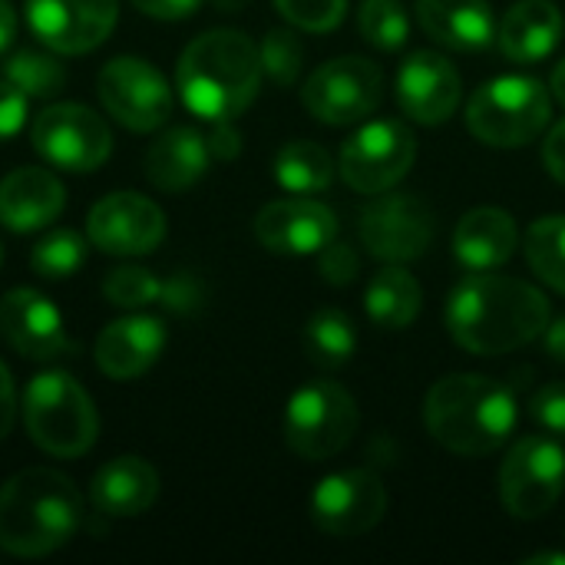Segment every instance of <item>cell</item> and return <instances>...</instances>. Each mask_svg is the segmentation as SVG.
Instances as JSON below:
<instances>
[{
  "label": "cell",
  "mask_w": 565,
  "mask_h": 565,
  "mask_svg": "<svg viewBox=\"0 0 565 565\" xmlns=\"http://www.w3.org/2000/svg\"><path fill=\"white\" fill-rule=\"evenodd\" d=\"M209 142L189 126L162 132L146 152V179L162 192H182L195 185L209 169Z\"/></svg>",
  "instance_id": "cell-25"
},
{
  "label": "cell",
  "mask_w": 565,
  "mask_h": 565,
  "mask_svg": "<svg viewBox=\"0 0 565 565\" xmlns=\"http://www.w3.org/2000/svg\"><path fill=\"white\" fill-rule=\"evenodd\" d=\"M417 20L437 43L460 53L487 50L497 40L487 0H417Z\"/></svg>",
  "instance_id": "cell-23"
},
{
  "label": "cell",
  "mask_w": 565,
  "mask_h": 565,
  "mask_svg": "<svg viewBox=\"0 0 565 565\" xmlns=\"http://www.w3.org/2000/svg\"><path fill=\"white\" fill-rule=\"evenodd\" d=\"M565 487V450L550 434L523 437L503 470H500V497L510 516L516 520H540L546 516Z\"/></svg>",
  "instance_id": "cell-8"
},
{
  "label": "cell",
  "mask_w": 565,
  "mask_h": 565,
  "mask_svg": "<svg viewBox=\"0 0 565 565\" xmlns=\"http://www.w3.org/2000/svg\"><path fill=\"white\" fill-rule=\"evenodd\" d=\"M354 348H358V331H354L351 318L338 308L318 311L305 328V351L321 367L348 364L354 358Z\"/></svg>",
  "instance_id": "cell-29"
},
{
  "label": "cell",
  "mask_w": 565,
  "mask_h": 565,
  "mask_svg": "<svg viewBox=\"0 0 565 565\" xmlns=\"http://www.w3.org/2000/svg\"><path fill=\"white\" fill-rule=\"evenodd\" d=\"M516 248V222L503 209H473L454 232V255L470 271H493Z\"/></svg>",
  "instance_id": "cell-26"
},
{
  "label": "cell",
  "mask_w": 565,
  "mask_h": 565,
  "mask_svg": "<svg viewBox=\"0 0 565 565\" xmlns=\"http://www.w3.org/2000/svg\"><path fill=\"white\" fill-rule=\"evenodd\" d=\"M0 265H3V248H0Z\"/></svg>",
  "instance_id": "cell-49"
},
{
  "label": "cell",
  "mask_w": 565,
  "mask_h": 565,
  "mask_svg": "<svg viewBox=\"0 0 565 565\" xmlns=\"http://www.w3.org/2000/svg\"><path fill=\"white\" fill-rule=\"evenodd\" d=\"M89 497L103 516H139L159 497V473L142 457H116L93 473Z\"/></svg>",
  "instance_id": "cell-22"
},
{
  "label": "cell",
  "mask_w": 565,
  "mask_h": 565,
  "mask_svg": "<svg viewBox=\"0 0 565 565\" xmlns=\"http://www.w3.org/2000/svg\"><path fill=\"white\" fill-rule=\"evenodd\" d=\"M63 185L53 172L23 166L0 179V225L10 232H36L63 212Z\"/></svg>",
  "instance_id": "cell-21"
},
{
  "label": "cell",
  "mask_w": 565,
  "mask_h": 565,
  "mask_svg": "<svg viewBox=\"0 0 565 565\" xmlns=\"http://www.w3.org/2000/svg\"><path fill=\"white\" fill-rule=\"evenodd\" d=\"M361 36L381 50H401L411 33V20L401 0H364L358 10Z\"/></svg>",
  "instance_id": "cell-33"
},
{
  "label": "cell",
  "mask_w": 565,
  "mask_h": 565,
  "mask_svg": "<svg viewBox=\"0 0 565 565\" xmlns=\"http://www.w3.org/2000/svg\"><path fill=\"white\" fill-rule=\"evenodd\" d=\"M258 53H262V70L278 86H291L298 79L301 63H305V46L291 30H271Z\"/></svg>",
  "instance_id": "cell-34"
},
{
  "label": "cell",
  "mask_w": 565,
  "mask_h": 565,
  "mask_svg": "<svg viewBox=\"0 0 565 565\" xmlns=\"http://www.w3.org/2000/svg\"><path fill=\"white\" fill-rule=\"evenodd\" d=\"M83 520V497L70 477L50 467H30L0 490V550L20 559H40L73 540Z\"/></svg>",
  "instance_id": "cell-4"
},
{
  "label": "cell",
  "mask_w": 565,
  "mask_h": 565,
  "mask_svg": "<svg viewBox=\"0 0 565 565\" xmlns=\"http://www.w3.org/2000/svg\"><path fill=\"white\" fill-rule=\"evenodd\" d=\"M86 262V242L79 232L73 228H56L50 232L43 242H36L33 255H30V265L40 278H50V281H63L70 278L79 265Z\"/></svg>",
  "instance_id": "cell-32"
},
{
  "label": "cell",
  "mask_w": 565,
  "mask_h": 565,
  "mask_svg": "<svg viewBox=\"0 0 565 565\" xmlns=\"http://www.w3.org/2000/svg\"><path fill=\"white\" fill-rule=\"evenodd\" d=\"M275 179L281 189H288L295 195H315V192L328 189L334 179L331 152L318 142L295 139V142L281 146V152L275 156Z\"/></svg>",
  "instance_id": "cell-28"
},
{
  "label": "cell",
  "mask_w": 565,
  "mask_h": 565,
  "mask_svg": "<svg viewBox=\"0 0 565 565\" xmlns=\"http://www.w3.org/2000/svg\"><path fill=\"white\" fill-rule=\"evenodd\" d=\"M546 324L550 301L540 288L490 271L467 275L447 301V328L470 354H510L546 334Z\"/></svg>",
  "instance_id": "cell-1"
},
{
  "label": "cell",
  "mask_w": 565,
  "mask_h": 565,
  "mask_svg": "<svg viewBox=\"0 0 565 565\" xmlns=\"http://www.w3.org/2000/svg\"><path fill=\"white\" fill-rule=\"evenodd\" d=\"M162 305L172 308V311H192L202 298V285L192 278V275H175L172 281L162 285Z\"/></svg>",
  "instance_id": "cell-40"
},
{
  "label": "cell",
  "mask_w": 565,
  "mask_h": 565,
  "mask_svg": "<svg viewBox=\"0 0 565 565\" xmlns=\"http://www.w3.org/2000/svg\"><path fill=\"white\" fill-rule=\"evenodd\" d=\"M434 238V212L417 195H377L361 212V242L391 265L414 262Z\"/></svg>",
  "instance_id": "cell-14"
},
{
  "label": "cell",
  "mask_w": 565,
  "mask_h": 565,
  "mask_svg": "<svg viewBox=\"0 0 565 565\" xmlns=\"http://www.w3.org/2000/svg\"><path fill=\"white\" fill-rule=\"evenodd\" d=\"M364 305H367V315L374 324L401 331V328L417 321L420 305H424V291H420L417 278L407 275L404 268H384L371 278Z\"/></svg>",
  "instance_id": "cell-27"
},
{
  "label": "cell",
  "mask_w": 565,
  "mask_h": 565,
  "mask_svg": "<svg viewBox=\"0 0 565 565\" xmlns=\"http://www.w3.org/2000/svg\"><path fill=\"white\" fill-rule=\"evenodd\" d=\"M86 235L106 255H149L166 238V215L146 195L113 192L89 209Z\"/></svg>",
  "instance_id": "cell-15"
},
{
  "label": "cell",
  "mask_w": 565,
  "mask_h": 565,
  "mask_svg": "<svg viewBox=\"0 0 565 565\" xmlns=\"http://www.w3.org/2000/svg\"><path fill=\"white\" fill-rule=\"evenodd\" d=\"M397 99L414 122L440 126L460 106V73L444 53L417 50L397 73Z\"/></svg>",
  "instance_id": "cell-17"
},
{
  "label": "cell",
  "mask_w": 565,
  "mask_h": 565,
  "mask_svg": "<svg viewBox=\"0 0 565 565\" xmlns=\"http://www.w3.org/2000/svg\"><path fill=\"white\" fill-rule=\"evenodd\" d=\"M384 96V73L364 56H338L318 66L301 89L308 113L328 126H348L377 109Z\"/></svg>",
  "instance_id": "cell-10"
},
{
  "label": "cell",
  "mask_w": 565,
  "mask_h": 565,
  "mask_svg": "<svg viewBox=\"0 0 565 565\" xmlns=\"http://www.w3.org/2000/svg\"><path fill=\"white\" fill-rule=\"evenodd\" d=\"M318 255H321V275H324V281H331V285H351L358 278L361 262H358V255H354L351 245L331 238Z\"/></svg>",
  "instance_id": "cell-38"
},
{
  "label": "cell",
  "mask_w": 565,
  "mask_h": 565,
  "mask_svg": "<svg viewBox=\"0 0 565 565\" xmlns=\"http://www.w3.org/2000/svg\"><path fill=\"white\" fill-rule=\"evenodd\" d=\"M543 162H546L550 175L565 185V119L550 129V136L543 142Z\"/></svg>",
  "instance_id": "cell-42"
},
{
  "label": "cell",
  "mask_w": 565,
  "mask_h": 565,
  "mask_svg": "<svg viewBox=\"0 0 565 565\" xmlns=\"http://www.w3.org/2000/svg\"><path fill=\"white\" fill-rule=\"evenodd\" d=\"M275 7L288 23L308 33H328L348 13V0H275Z\"/></svg>",
  "instance_id": "cell-36"
},
{
  "label": "cell",
  "mask_w": 565,
  "mask_h": 565,
  "mask_svg": "<svg viewBox=\"0 0 565 565\" xmlns=\"http://www.w3.org/2000/svg\"><path fill=\"white\" fill-rule=\"evenodd\" d=\"M516 417V394L483 374H450L437 381L424 401L430 437L460 457L500 450L510 440Z\"/></svg>",
  "instance_id": "cell-3"
},
{
  "label": "cell",
  "mask_w": 565,
  "mask_h": 565,
  "mask_svg": "<svg viewBox=\"0 0 565 565\" xmlns=\"http://www.w3.org/2000/svg\"><path fill=\"white\" fill-rule=\"evenodd\" d=\"M175 83L195 116L209 122L235 119L258 96L262 53L242 30H209L185 46Z\"/></svg>",
  "instance_id": "cell-2"
},
{
  "label": "cell",
  "mask_w": 565,
  "mask_h": 565,
  "mask_svg": "<svg viewBox=\"0 0 565 565\" xmlns=\"http://www.w3.org/2000/svg\"><path fill=\"white\" fill-rule=\"evenodd\" d=\"M0 334L30 361H53L70 351L60 311L33 288H13L0 298Z\"/></svg>",
  "instance_id": "cell-19"
},
{
  "label": "cell",
  "mask_w": 565,
  "mask_h": 565,
  "mask_svg": "<svg viewBox=\"0 0 565 565\" xmlns=\"http://www.w3.org/2000/svg\"><path fill=\"white\" fill-rule=\"evenodd\" d=\"M553 96L565 106V60L553 70Z\"/></svg>",
  "instance_id": "cell-47"
},
{
  "label": "cell",
  "mask_w": 565,
  "mask_h": 565,
  "mask_svg": "<svg viewBox=\"0 0 565 565\" xmlns=\"http://www.w3.org/2000/svg\"><path fill=\"white\" fill-rule=\"evenodd\" d=\"M417 159L414 132L397 119H377L361 126L341 149V175L364 195L397 185Z\"/></svg>",
  "instance_id": "cell-11"
},
{
  "label": "cell",
  "mask_w": 565,
  "mask_h": 565,
  "mask_svg": "<svg viewBox=\"0 0 565 565\" xmlns=\"http://www.w3.org/2000/svg\"><path fill=\"white\" fill-rule=\"evenodd\" d=\"M546 348H550V354H553L556 361H563L565 364V318L563 321H556L553 328L546 324Z\"/></svg>",
  "instance_id": "cell-46"
},
{
  "label": "cell",
  "mask_w": 565,
  "mask_h": 565,
  "mask_svg": "<svg viewBox=\"0 0 565 565\" xmlns=\"http://www.w3.org/2000/svg\"><path fill=\"white\" fill-rule=\"evenodd\" d=\"M132 7L156 20H185L202 7V0H132Z\"/></svg>",
  "instance_id": "cell-41"
},
{
  "label": "cell",
  "mask_w": 565,
  "mask_h": 565,
  "mask_svg": "<svg viewBox=\"0 0 565 565\" xmlns=\"http://www.w3.org/2000/svg\"><path fill=\"white\" fill-rule=\"evenodd\" d=\"M387 510L381 477L371 470H341L318 483L311 497V520L321 533L351 540L371 533Z\"/></svg>",
  "instance_id": "cell-13"
},
{
  "label": "cell",
  "mask_w": 565,
  "mask_h": 565,
  "mask_svg": "<svg viewBox=\"0 0 565 565\" xmlns=\"http://www.w3.org/2000/svg\"><path fill=\"white\" fill-rule=\"evenodd\" d=\"M3 79L13 83L26 99H50L56 93H63L66 86V70L63 63H56L46 53L36 50H23L17 53L7 66H3Z\"/></svg>",
  "instance_id": "cell-31"
},
{
  "label": "cell",
  "mask_w": 565,
  "mask_h": 565,
  "mask_svg": "<svg viewBox=\"0 0 565 565\" xmlns=\"http://www.w3.org/2000/svg\"><path fill=\"white\" fill-rule=\"evenodd\" d=\"M96 93L106 113L132 132H152L172 116V89L139 56H116L99 70Z\"/></svg>",
  "instance_id": "cell-12"
},
{
  "label": "cell",
  "mask_w": 565,
  "mask_h": 565,
  "mask_svg": "<svg viewBox=\"0 0 565 565\" xmlns=\"http://www.w3.org/2000/svg\"><path fill=\"white\" fill-rule=\"evenodd\" d=\"M533 411V420L553 434V437H565V381H556V384H546L540 387V394L533 397L530 404Z\"/></svg>",
  "instance_id": "cell-37"
},
{
  "label": "cell",
  "mask_w": 565,
  "mask_h": 565,
  "mask_svg": "<svg viewBox=\"0 0 565 565\" xmlns=\"http://www.w3.org/2000/svg\"><path fill=\"white\" fill-rule=\"evenodd\" d=\"M530 268L559 295H565V215H550L530 225L526 232Z\"/></svg>",
  "instance_id": "cell-30"
},
{
  "label": "cell",
  "mask_w": 565,
  "mask_h": 565,
  "mask_svg": "<svg viewBox=\"0 0 565 565\" xmlns=\"http://www.w3.org/2000/svg\"><path fill=\"white\" fill-rule=\"evenodd\" d=\"M553 116L550 89L536 76H497L467 103L470 132L497 149L533 142Z\"/></svg>",
  "instance_id": "cell-6"
},
{
  "label": "cell",
  "mask_w": 565,
  "mask_h": 565,
  "mask_svg": "<svg viewBox=\"0 0 565 565\" xmlns=\"http://www.w3.org/2000/svg\"><path fill=\"white\" fill-rule=\"evenodd\" d=\"M23 420L33 444L53 457H79L99 434L89 394L63 371H46L30 381L23 394Z\"/></svg>",
  "instance_id": "cell-5"
},
{
  "label": "cell",
  "mask_w": 565,
  "mask_h": 565,
  "mask_svg": "<svg viewBox=\"0 0 565 565\" xmlns=\"http://www.w3.org/2000/svg\"><path fill=\"white\" fill-rule=\"evenodd\" d=\"M33 149L63 172H93L109 159L113 132L99 113L79 103L46 106L33 122Z\"/></svg>",
  "instance_id": "cell-9"
},
{
  "label": "cell",
  "mask_w": 565,
  "mask_h": 565,
  "mask_svg": "<svg viewBox=\"0 0 565 565\" xmlns=\"http://www.w3.org/2000/svg\"><path fill=\"white\" fill-rule=\"evenodd\" d=\"M103 295L116 308H142V305H152L162 295V281H156V275H149L146 268L129 265V268H116L103 281Z\"/></svg>",
  "instance_id": "cell-35"
},
{
  "label": "cell",
  "mask_w": 565,
  "mask_h": 565,
  "mask_svg": "<svg viewBox=\"0 0 565 565\" xmlns=\"http://www.w3.org/2000/svg\"><path fill=\"white\" fill-rule=\"evenodd\" d=\"M530 565H565V553H536L526 559Z\"/></svg>",
  "instance_id": "cell-48"
},
{
  "label": "cell",
  "mask_w": 565,
  "mask_h": 565,
  "mask_svg": "<svg viewBox=\"0 0 565 565\" xmlns=\"http://www.w3.org/2000/svg\"><path fill=\"white\" fill-rule=\"evenodd\" d=\"M563 26V13L553 0H520L507 10L497 40L507 60L536 63L556 50Z\"/></svg>",
  "instance_id": "cell-24"
},
{
  "label": "cell",
  "mask_w": 565,
  "mask_h": 565,
  "mask_svg": "<svg viewBox=\"0 0 565 565\" xmlns=\"http://www.w3.org/2000/svg\"><path fill=\"white\" fill-rule=\"evenodd\" d=\"M13 417H17V391H13L10 371H7L3 361H0V440L10 434Z\"/></svg>",
  "instance_id": "cell-44"
},
{
  "label": "cell",
  "mask_w": 565,
  "mask_h": 565,
  "mask_svg": "<svg viewBox=\"0 0 565 565\" xmlns=\"http://www.w3.org/2000/svg\"><path fill=\"white\" fill-rule=\"evenodd\" d=\"M209 142V152L212 156H218V159H232V156H238V132L232 129V119H225V122H215V129H212V136L205 139Z\"/></svg>",
  "instance_id": "cell-43"
},
{
  "label": "cell",
  "mask_w": 565,
  "mask_h": 565,
  "mask_svg": "<svg viewBox=\"0 0 565 565\" xmlns=\"http://www.w3.org/2000/svg\"><path fill=\"white\" fill-rule=\"evenodd\" d=\"M23 119H26V96L13 83L0 79V142L17 136Z\"/></svg>",
  "instance_id": "cell-39"
},
{
  "label": "cell",
  "mask_w": 565,
  "mask_h": 565,
  "mask_svg": "<svg viewBox=\"0 0 565 565\" xmlns=\"http://www.w3.org/2000/svg\"><path fill=\"white\" fill-rule=\"evenodd\" d=\"M13 33H17V13L7 0H0V53L13 43Z\"/></svg>",
  "instance_id": "cell-45"
},
{
  "label": "cell",
  "mask_w": 565,
  "mask_h": 565,
  "mask_svg": "<svg viewBox=\"0 0 565 565\" xmlns=\"http://www.w3.org/2000/svg\"><path fill=\"white\" fill-rule=\"evenodd\" d=\"M255 235L275 255H315L338 235V218L315 199H278L258 212Z\"/></svg>",
  "instance_id": "cell-18"
},
{
  "label": "cell",
  "mask_w": 565,
  "mask_h": 565,
  "mask_svg": "<svg viewBox=\"0 0 565 565\" xmlns=\"http://www.w3.org/2000/svg\"><path fill=\"white\" fill-rule=\"evenodd\" d=\"M166 344V328L156 318H119L96 338V367L113 381H132L146 374Z\"/></svg>",
  "instance_id": "cell-20"
},
{
  "label": "cell",
  "mask_w": 565,
  "mask_h": 565,
  "mask_svg": "<svg viewBox=\"0 0 565 565\" xmlns=\"http://www.w3.org/2000/svg\"><path fill=\"white\" fill-rule=\"evenodd\" d=\"M119 0H26L30 30L56 53H89L116 26Z\"/></svg>",
  "instance_id": "cell-16"
},
{
  "label": "cell",
  "mask_w": 565,
  "mask_h": 565,
  "mask_svg": "<svg viewBox=\"0 0 565 565\" xmlns=\"http://www.w3.org/2000/svg\"><path fill=\"white\" fill-rule=\"evenodd\" d=\"M358 404L334 381H315L295 391L285 411V444L301 460L338 457L358 434Z\"/></svg>",
  "instance_id": "cell-7"
}]
</instances>
